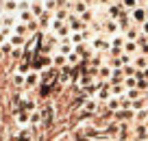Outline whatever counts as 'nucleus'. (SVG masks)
Listing matches in <instances>:
<instances>
[{
	"label": "nucleus",
	"mask_w": 148,
	"mask_h": 141,
	"mask_svg": "<svg viewBox=\"0 0 148 141\" xmlns=\"http://www.w3.org/2000/svg\"><path fill=\"white\" fill-rule=\"evenodd\" d=\"M124 11H126V9H124V5H122V2H116V0H113V2L109 5V18L118 20L122 13H124Z\"/></svg>",
	"instance_id": "obj_13"
},
{
	"label": "nucleus",
	"mask_w": 148,
	"mask_h": 141,
	"mask_svg": "<svg viewBox=\"0 0 148 141\" xmlns=\"http://www.w3.org/2000/svg\"><path fill=\"white\" fill-rule=\"evenodd\" d=\"M31 13L33 18H42L44 13H46V7H44V2H39V0H35V2H31Z\"/></svg>",
	"instance_id": "obj_14"
},
{
	"label": "nucleus",
	"mask_w": 148,
	"mask_h": 141,
	"mask_svg": "<svg viewBox=\"0 0 148 141\" xmlns=\"http://www.w3.org/2000/svg\"><path fill=\"white\" fill-rule=\"evenodd\" d=\"M2 7H5V13H13V11H18V0H5Z\"/></svg>",
	"instance_id": "obj_22"
},
{
	"label": "nucleus",
	"mask_w": 148,
	"mask_h": 141,
	"mask_svg": "<svg viewBox=\"0 0 148 141\" xmlns=\"http://www.w3.org/2000/svg\"><path fill=\"white\" fill-rule=\"evenodd\" d=\"M65 63H68V57H65V54H59V52H57V54L52 57V65H55V67H59V65L63 67Z\"/></svg>",
	"instance_id": "obj_23"
},
{
	"label": "nucleus",
	"mask_w": 148,
	"mask_h": 141,
	"mask_svg": "<svg viewBox=\"0 0 148 141\" xmlns=\"http://www.w3.org/2000/svg\"><path fill=\"white\" fill-rule=\"evenodd\" d=\"M87 9H89V5H87V2H83V0H79V2H74V5H72V11L76 15H83Z\"/></svg>",
	"instance_id": "obj_17"
},
{
	"label": "nucleus",
	"mask_w": 148,
	"mask_h": 141,
	"mask_svg": "<svg viewBox=\"0 0 148 141\" xmlns=\"http://www.w3.org/2000/svg\"><path fill=\"white\" fill-rule=\"evenodd\" d=\"M11 57H13V59H22V50H20V48H13Z\"/></svg>",
	"instance_id": "obj_34"
},
{
	"label": "nucleus",
	"mask_w": 148,
	"mask_h": 141,
	"mask_svg": "<svg viewBox=\"0 0 148 141\" xmlns=\"http://www.w3.org/2000/svg\"><path fill=\"white\" fill-rule=\"evenodd\" d=\"M13 33H15V35H22V37H26V33H28V26H26L24 22H18V24L13 26Z\"/></svg>",
	"instance_id": "obj_26"
},
{
	"label": "nucleus",
	"mask_w": 148,
	"mask_h": 141,
	"mask_svg": "<svg viewBox=\"0 0 148 141\" xmlns=\"http://www.w3.org/2000/svg\"><path fill=\"white\" fill-rule=\"evenodd\" d=\"M102 31L109 33V35H122V33H120V26H118V20H113V18L102 20Z\"/></svg>",
	"instance_id": "obj_9"
},
{
	"label": "nucleus",
	"mask_w": 148,
	"mask_h": 141,
	"mask_svg": "<svg viewBox=\"0 0 148 141\" xmlns=\"http://www.w3.org/2000/svg\"><path fill=\"white\" fill-rule=\"evenodd\" d=\"M9 41H11V46H13V48H20V46H24V44H26V37L15 35V33H13V35L9 37Z\"/></svg>",
	"instance_id": "obj_20"
},
{
	"label": "nucleus",
	"mask_w": 148,
	"mask_h": 141,
	"mask_svg": "<svg viewBox=\"0 0 148 141\" xmlns=\"http://www.w3.org/2000/svg\"><path fill=\"white\" fill-rule=\"evenodd\" d=\"M28 124H31V126H42V113H39V109H35V111L31 113Z\"/></svg>",
	"instance_id": "obj_18"
},
{
	"label": "nucleus",
	"mask_w": 148,
	"mask_h": 141,
	"mask_svg": "<svg viewBox=\"0 0 148 141\" xmlns=\"http://www.w3.org/2000/svg\"><path fill=\"white\" fill-rule=\"evenodd\" d=\"M135 89L148 91V78H137V85H135Z\"/></svg>",
	"instance_id": "obj_31"
},
{
	"label": "nucleus",
	"mask_w": 148,
	"mask_h": 141,
	"mask_svg": "<svg viewBox=\"0 0 148 141\" xmlns=\"http://www.w3.org/2000/svg\"><path fill=\"white\" fill-rule=\"evenodd\" d=\"M124 35H118V37H113L111 39V50H109V54L111 57H118V54H122L124 52Z\"/></svg>",
	"instance_id": "obj_5"
},
{
	"label": "nucleus",
	"mask_w": 148,
	"mask_h": 141,
	"mask_svg": "<svg viewBox=\"0 0 148 141\" xmlns=\"http://www.w3.org/2000/svg\"><path fill=\"white\" fill-rule=\"evenodd\" d=\"M33 13H31V9L28 11H20V22H24V24H28V22H33Z\"/></svg>",
	"instance_id": "obj_28"
},
{
	"label": "nucleus",
	"mask_w": 148,
	"mask_h": 141,
	"mask_svg": "<svg viewBox=\"0 0 148 141\" xmlns=\"http://www.w3.org/2000/svg\"><path fill=\"white\" fill-rule=\"evenodd\" d=\"M0 50H2V54H11V52H13V46H11V41H5V44L0 46Z\"/></svg>",
	"instance_id": "obj_33"
},
{
	"label": "nucleus",
	"mask_w": 148,
	"mask_h": 141,
	"mask_svg": "<svg viewBox=\"0 0 148 141\" xmlns=\"http://www.w3.org/2000/svg\"><path fill=\"white\" fill-rule=\"evenodd\" d=\"M83 111L87 115H98V111H100V102H98L96 98H87V100L83 102Z\"/></svg>",
	"instance_id": "obj_11"
},
{
	"label": "nucleus",
	"mask_w": 148,
	"mask_h": 141,
	"mask_svg": "<svg viewBox=\"0 0 148 141\" xmlns=\"http://www.w3.org/2000/svg\"><path fill=\"white\" fill-rule=\"evenodd\" d=\"M39 113H42V128H52L55 122V106L50 102H46L44 106H39Z\"/></svg>",
	"instance_id": "obj_2"
},
{
	"label": "nucleus",
	"mask_w": 148,
	"mask_h": 141,
	"mask_svg": "<svg viewBox=\"0 0 148 141\" xmlns=\"http://www.w3.org/2000/svg\"><path fill=\"white\" fill-rule=\"evenodd\" d=\"M122 5H124V9L133 11L135 7H139V0H122Z\"/></svg>",
	"instance_id": "obj_32"
},
{
	"label": "nucleus",
	"mask_w": 148,
	"mask_h": 141,
	"mask_svg": "<svg viewBox=\"0 0 148 141\" xmlns=\"http://www.w3.org/2000/svg\"><path fill=\"white\" fill-rule=\"evenodd\" d=\"M146 5H148V0H146Z\"/></svg>",
	"instance_id": "obj_40"
},
{
	"label": "nucleus",
	"mask_w": 148,
	"mask_h": 141,
	"mask_svg": "<svg viewBox=\"0 0 148 141\" xmlns=\"http://www.w3.org/2000/svg\"><path fill=\"white\" fill-rule=\"evenodd\" d=\"M131 20H133V24H144L148 20V7H135L133 11H131Z\"/></svg>",
	"instance_id": "obj_4"
},
{
	"label": "nucleus",
	"mask_w": 148,
	"mask_h": 141,
	"mask_svg": "<svg viewBox=\"0 0 148 141\" xmlns=\"http://www.w3.org/2000/svg\"><path fill=\"white\" fill-rule=\"evenodd\" d=\"M28 117H31V113H28V111H20V113H15V119H18L20 126L28 124Z\"/></svg>",
	"instance_id": "obj_24"
},
{
	"label": "nucleus",
	"mask_w": 148,
	"mask_h": 141,
	"mask_svg": "<svg viewBox=\"0 0 148 141\" xmlns=\"http://www.w3.org/2000/svg\"><path fill=\"white\" fill-rule=\"evenodd\" d=\"M68 26H70V31H72V33H83V31H85V22H83L76 13H72V15L68 18Z\"/></svg>",
	"instance_id": "obj_8"
},
{
	"label": "nucleus",
	"mask_w": 148,
	"mask_h": 141,
	"mask_svg": "<svg viewBox=\"0 0 148 141\" xmlns=\"http://www.w3.org/2000/svg\"><path fill=\"white\" fill-rule=\"evenodd\" d=\"M83 2H87L89 7H94V5H98V0H83Z\"/></svg>",
	"instance_id": "obj_36"
},
{
	"label": "nucleus",
	"mask_w": 148,
	"mask_h": 141,
	"mask_svg": "<svg viewBox=\"0 0 148 141\" xmlns=\"http://www.w3.org/2000/svg\"><path fill=\"white\" fill-rule=\"evenodd\" d=\"M50 22H52V13H44L42 18H37V24H39V31H46V28H50Z\"/></svg>",
	"instance_id": "obj_15"
},
{
	"label": "nucleus",
	"mask_w": 148,
	"mask_h": 141,
	"mask_svg": "<svg viewBox=\"0 0 148 141\" xmlns=\"http://www.w3.org/2000/svg\"><path fill=\"white\" fill-rule=\"evenodd\" d=\"M2 57H5V54H2V50H0V61H2Z\"/></svg>",
	"instance_id": "obj_39"
},
{
	"label": "nucleus",
	"mask_w": 148,
	"mask_h": 141,
	"mask_svg": "<svg viewBox=\"0 0 148 141\" xmlns=\"http://www.w3.org/2000/svg\"><path fill=\"white\" fill-rule=\"evenodd\" d=\"M113 69L111 67H98V80H105V78H111Z\"/></svg>",
	"instance_id": "obj_27"
},
{
	"label": "nucleus",
	"mask_w": 148,
	"mask_h": 141,
	"mask_svg": "<svg viewBox=\"0 0 148 141\" xmlns=\"http://www.w3.org/2000/svg\"><path fill=\"white\" fill-rule=\"evenodd\" d=\"M133 65H135L137 69L148 67V54H139V57H135V59H133Z\"/></svg>",
	"instance_id": "obj_16"
},
{
	"label": "nucleus",
	"mask_w": 148,
	"mask_h": 141,
	"mask_svg": "<svg viewBox=\"0 0 148 141\" xmlns=\"http://www.w3.org/2000/svg\"><path fill=\"white\" fill-rule=\"evenodd\" d=\"M39 80H42L44 85L55 87V82L59 80V69H57L55 65H50V67H44L42 72H39Z\"/></svg>",
	"instance_id": "obj_1"
},
{
	"label": "nucleus",
	"mask_w": 148,
	"mask_h": 141,
	"mask_svg": "<svg viewBox=\"0 0 148 141\" xmlns=\"http://www.w3.org/2000/svg\"><path fill=\"white\" fill-rule=\"evenodd\" d=\"M39 72H35V69H31V72L24 76V89H35V87H39Z\"/></svg>",
	"instance_id": "obj_6"
},
{
	"label": "nucleus",
	"mask_w": 148,
	"mask_h": 141,
	"mask_svg": "<svg viewBox=\"0 0 148 141\" xmlns=\"http://www.w3.org/2000/svg\"><path fill=\"white\" fill-rule=\"evenodd\" d=\"M92 50L94 52H109L111 50V41H105L102 37H94L92 39Z\"/></svg>",
	"instance_id": "obj_10"
},
{
	"label": "nucleus",
	"mask_w": 148,
	"mask_h": 141,
	"mask_svg": "<svg viewBox=\"0 0 148 141\" xmlns=\"http://www.w3.org/2000/svg\"><path fill=\"white\" fill-rule=\"evenodd\" d=\"M50 65H52V57L42 54V52H39V54L31 61V69H35V72H42L44 67H50Z\"/></svg>",
	"instance_id": "obj_3"
},
{
	"label": "nucleus",
	"mask_w": 148,
	"mask_h": 141,
	"mask_svg": "<svg viewBox=\"0 0 148 141\" xmlns=\"http://www.w3.org/2000/svg\"><path fill=\"white\" fill-rule=\"evenodd\" d=\"M2 2H5V0H2Z\"/></svg>",
	"instance_id": "obj_41"
},
{
	"label": "nucleus",
	"mask_w": 148,
	"mask_h": 141,
	"mask_svg": "<svg viewBox=\"0 0 148 141\" xmlns=\"http://www.w3.org/2000/svg\"><path fill=\"white\" fill-rule=\"evenodd\" d=\"M135 85H137V78L135 76H126L124 78V87L126 89H135Z\"/></svg>",
	"instance_id": "obj_29"
},
{
	"label": "nucleus",
	"mask_w": 148,
	"mask_h": 141,
	"mask_svg": "<svg viewBox=\"0 0 148 141\" xmlns=\"http://www.w3.org/2000/svg\"><path fill=\"white\" fill-rule=\"evenodd\" d=\"M13 85L18 87V89H24V74H15L13 76Z\"/></svg>",
	"instance_id": "obj_30"
},
{
	"label": "nucleus",
	"mask_w": 148,
	"mask_h": 141,
	"mask_svg": "<svg viewBox=\"0 0 148 141\" xmlns=\"http://www.w3.org/2000/svg\"><path fill=\"white\" fill-rule=\"evenodd\" d=\"M135 119L137 122H148V106H144V109H139V111H135Z\"/></svg>",
	"instance_id": "obj_25"
},
{
	"label": "nucleus",
	"mask_w": 148,
	"mask_h": 141,
	"mask_svg": "<svg viewBox=\"0 0 148 141\" xmlns=\"http://www.w3.org/2000/svg\"><path fill=\"white\" fill-rule=\"evenodd\" d=\"M74 52H76V54L81 57V61H89L94 54H96V52H94V50H89V48H87L85 44H76V46H74Z\"/></svg>",
	"instance_id": "obj_12"
},
{
	"label": "nucleus",
	"mask_w": 148,
	"mask_h": 141,
	"mask_svg": "<svg viewBox=\"0 0 148 141\" xmlns=\"http://www.w3.org/2000/svg\"><path fill=\"white\" fill-rule=\"evenodd\" d=\"M113 0H98V5H111Z\"/></svg>",
	"instance_id": "obj_37"
},
{
	"label": "nucleus",
	"mask_w": 148,
	"mask_h": 141,
	"mask_svg": "<svg viewBox=\"0 0 148 141\" xmlns=\"http://www.w3.org/2000/svg\"><path fill=\"white\" fill-rule=\"evenodd\" d=\"M133 139H139V141H148V126L142 122L135 124L133 122Z\"/></svg>",
	"instance_id": "obj_7"
},
{
	"label": "nucleus",
	"mask_w": 148,
	"mask_h": 141,
	"mask_svg": "<svg viewBox=\"0 0 148 141\" xmlns=\"http://www.w3.org/2000/svg\"><path fill=\"white\" fill-rule=\"evenodd\" d=\"M0 28H2V15H0Z\"/></svg>",
	"instance_id": "obj_38"
},
{
	"label": "nucleus",
	"mask_w": 148,
	"mask_h": 141,
	"mask_svg": "<svg viewBox=\"0 0 148 141\" xmlns=\"http://www.w3.org/2000/svg\"><path fill=\"white\" fill-rule=\"evenodd\" d=\"M137 41H131V39H126L124 41V52H129V54H137Z\"/></svg>",
	"instance_id": "obj_21"
},
{
	"label": "nucleus",
	"mask_w": 148,
	"mask_h": 141,
	"mask_svg": "<svg viewBox=\"0 0 148 141\" xmlns=\"http://www.w3.org/2000/svg\"><path fill=\"white\" fill-rule=\"evenodd\" d=\"M142 35H146V37H148V20L142 24Z\"/></svg>",
	"instance_id": "obj_35"
},
{
	"label": "nucleus",
	"mask_w": 148,
	"mask_h": 141,
	"mask_svg": "<svg viewBox=\"0 0 148 141\" xmlns=\"http://www.w3.org/2000/svg\"><path fill=\"white\" fill-rule=\"evenodd\" d=\"M139 35H142V33L137 31V24H133V26H131L129 31L124 33V39H131V41H135V39L139 37Z\"/></svg>",
	"instance_id": "obj_19"
}]
</instances>
